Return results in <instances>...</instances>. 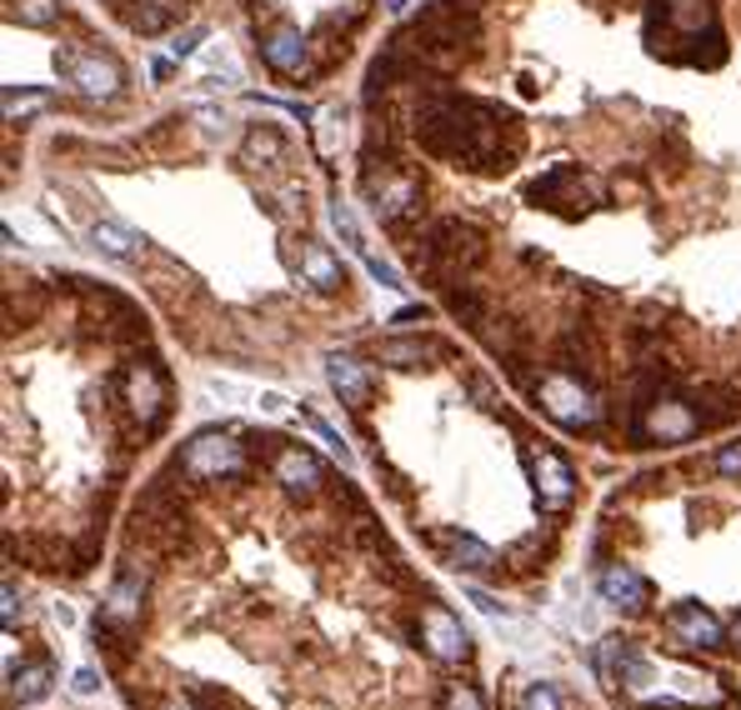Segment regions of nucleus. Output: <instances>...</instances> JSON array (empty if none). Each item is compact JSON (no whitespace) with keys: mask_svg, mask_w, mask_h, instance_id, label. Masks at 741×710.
Returning <instances> with one entry per match:
<instances>
[{"mask_svg":"<svg viewBox=\"0 0 741 710\" xmlns=\"http://www.w3.org/2000/svg\"><path fill=\"white\" fill-rule=\"evenodd\" d=\"M40 176L46 206L141 275L195 346L221 340V271L246 285L266 266L316 306L356 300L352 266L321 231L331 160L256 95L191 101L145 126H46Z\"/></svg>","mask_w":741,"mask_h":710,"instance_id":"2","label":"nucleus"},{"mask_svg":"<svg viewBox=\"0 0 741 710\" xmlns=\"http://www.w3.org/2000/svg\"><path fill=\"white\" fill-rule=\"evenodd\" d=\"M76 690H80V696H91V690H95V671H76Z\"/></svg>","mask_w":741,"mask_h":710,"instance_id":"11","label":"nucleus"},{"mask_svg":"<svg viewBox=\"0 0 741 710\" xmlns=\"http://www.w3.org/2000/svg\"><path fill=\"white\" fill-rule=\"evenodd\" d=\"M51 660H30L26 671H11V700H21V706H30V700H40L46 690H51Z\"/></svg>","mask_w":741,"mask_h":710,"instance_id":"8","label":"nucleus"},{"mask_svg":"<svg viewBox=\"0 0 741 710\" xmlns=\"http://www.w3.org/2000/svg\"><path fill=\"white\" fill-rule=\"evenodd\" d=\"M206 0H101V11L126 30L130 40H166L191 26Z\"/></svg>","mask_w":741,"mask_h":710,"instance_id":"4","label":"nucleus"},{"mask_svg":"<svg viewBox=\"0 0 741 710\" xmlns=\"http://www.w3.org/2000/svg\"><path fill=\"white\" fill-rule=\"evenodd\" d=\"M641 710H687V706H677V700H651V706H641Z\"/></svg>","mask_w":741,"mask_h":710,"instance_id":"12","label":"nucleus"},{"mask_svg":"<svg viewBox=\"0 0 741 710\" xmlns=\"http://www.w3.org/2000/svg\"><path fill=\"white\" fill-rule=\"evenodd\" d=\"M526 710H561V696H557V685H532L526 690Z\"/></svg>","mask_w":741,"mask_h":710,"instance_id":"9","label":"nucleus"},{"mask_svg":"<svg viewBox=\"0 0 741 710\" xmlns=\"http://www.w3.org/2000/svg\"><path fill=\"white\" fill-rule=\"evenodd\" d=\"M421 646H426L431 656L442 660V666H467V656H471V635L461 631V620H456L446 606L426 601V606H421Z\"/></svg>","mask_w":741,"mask_h":710,"instance_id":"6","label":"nucleus"},{"mask_svg":"<svg viewBox=\"0 0 741 710\" xmlns=\"http://www.w3.org/2000/svg\"><path fill=\"white\" fill-rule=\"evenodd\" d=\"M731 641L741 646V610H737V620H731Z\"/></svg>","mask_w":741,"mask_h":710,"instance_id":"13","label":"nucleus"},{"mask_svg":"<svg viewBox=\"0 0 741 710\" xmlns=\"http://www.w3.org/2000/svg\"><path fill=\"white\" fill-rule=\"evenodd\" d=\"M446 710H486V706L471 685H451V690H446Z\"/></svg>","mask_w":741,"mask_h":710,"instance_id":"10","label":"nucleus"},{"mask_svg":"<svg viewBox=\"0 0 741 710\" xmlns=\"http://www.w3.org/2000/svg\"><path fill=\"white\" fill-rule=\"evenodd\" d=\"M352 181L557 430L741 421V0H421L361 70Z\"/></svg>","mask_w":741,"mask_h":710,"instance_id":"1","label":"nucleus"},{"mask_svg":"<svg viewBox=\"0 0 741 710\" xmlns=\"http://www.w3.org/2000/svg\"><path fill=\"white\" fill-rule=\"evenodd\" d=\"M666 631L677 635L681 646H697V650H721L731 635L721 625V616L712 606H702V601H677V606L666 610Z\"/></svg>","mask_w":741,"mask_h":710,"instance_id":"5","label":"nucleus"},{"mask_svg":"<svg viewBox=\"0 0 741 710\" xmlns=\"http://www.w3.org/2000/svg\"><path fill=\"white\" fill-rule=\"evenodd\" d=\"M597 671L606 685H647L651 681V660L647 650L637 646V641H622V635H612V641H601L597 646Z\"/></svg>","mask_w":741,"mask_h":710,"instance_id":"7","label":"nucleus"},{"mask_svg":"<svg viewBox=\"0 0 741 710\" xmlns=\"http://www.w3.org/2000/svg\"><path fill=\"white\" fill-rule=\"evenodd\" d=\"M251 70L271 91L311 95L346 76V65L381 30L396 0H216Z\"/></svg>","mask_w":741,"mask_h":710,"instance_id":"3","label":"nucleus"}]
</instances>
